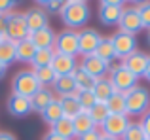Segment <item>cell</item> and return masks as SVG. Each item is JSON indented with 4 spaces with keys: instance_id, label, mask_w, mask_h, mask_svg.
Returning a JSON list of instances; mask_svg holds the SVG:
<instances>
[{
    "instance_id": "1",
    "label": "cell",
    "mask_w": 150,
    "mask_h": 140,
    "mask_svg": "<svg viewBox=\"0 0 150 140\" xmlns=\"http://www.w3.org/2000/svg\"><path fill=\"white\" fill-rule=\"evenodd\" d=\"M59 17H61L63 25L70 30L84 29L91 17V10H89V4L84 0H69V2H63Z\"/></svg>"
},
{
    "instance_id": "2",
    "label": "cell",
    "mask_w": 150,
    "mask_h": 140,
    "mask_svg": "<svg viewBox=\"0 0 150 140\" xmlns=\"http://www.w3.org/2000/svg\"><path fill=\"white\" fill-rule=\"evenodd\" d=\"M150 110V91L143 85H137L131 91L125 93V116L131 118H143Z\"/></svg>"
},
{
    "instance_id": "3",
    "label": "cell",
    "mask_w": 150,
    "mask_h": 140,
    "mask_svg": "<svg viewBox=\"0 0 150 140\" xmlns=\"http://www.w3.org/2000/svg\"><path fill=\"white\" fill-rule=\"evenodd\" d=\"M38 89H40V83H38L33 70H19L11 80V93L13 95L30 99Z\"/></svg>"
},
{
    "instance_id": "4",
    "label": "cell",
    "mask_w": 150,
    "mask_h": 140,
    "mask_svg": "<svg viewBox=\"0 0 150 140\" xmlns=\"http://www.w3.org/2000/svg\"><path fill=\"white\" fill-rule=\"evenodd\" d=\"M108 80H110V83H112L114 91L124 93V95L127 91H131L133 87H137V85H139V83H137V80H139V78H135L127 68L122 66V63L118 64V66H110Z\"/></svg>"
},
{
    "instance_id": "5",
    "label": "cell",
    "mask_w": 150,
    "mask_h": 140,
    "mask_svg": "<svg viewBox=\"0 0 150 140\" xmlns=\"http://www.w3.org/2000/svg\"><path fill=\"white\" fill-rule=\"evenodd\" d=\"M30 34L29 27H27V21H25V13L21 11H11L8 13V25H6V36L8 40L11 42H21V40H27Z\"/></svg>"
},
{
    "instance_id": "6",
    "label": "cell",
    "mask_w": 150,
    "mask_h": 140,
    "mask_svg": "<svg viewBox=\"0 0 150 140\" xmlns=\"http://www.w3.org/2000/svg\"><path fill=\"white\" fill-rule=\"evenodd\" d=\"M124 13V2L122 0H103L99 2V21L105 27H114L120 23Z\"/></svg>"
},
{
    "instance_id": "7",
    "label": "cell",
    "mask_w": 150,
    "mask_h": 140,
    "mask_svg": "<svg viewBox=\"0 0 150 140\" xmlns=\"http://www.w3.org/2000/svg\"><path fill=\"white\" fill-rule=\"evenodd\" d=\"M53 49L59 55L76 57L78 55V30H70V29L61 30V32L55 36Z\"/></svg>"
},
{
    "instance_id": "8",
    "label": "cell",
    "mask_w": 150,
    "mask_h": 140,
    "mask_svg": "<svg viewBox=\"0 0 150 140\" xmlns=\"http://www.w3.org/2000/svg\"><path fill=\"white\" fill-rule=\"evenodd\" d=\"M101 34L99 30L84 27V29L78 30V55L88 57V55H95V49L101 42Z\"/></svg>"
},
{
    "instance_id": "9",
    "label": "cell",
    "mask_w": 150,
    "mask_h": 140,
    "mask_svg": "<svg viewBox=\"0 0 150 140\" xmlns=\"http://www.w3.org/2000/svg\"><path fill=\"white\" fill-rule=\"evenodd\" d=\"M131 119L125 114H110L105 119V123L101 125V133L105 136H112V138H122V134L125 133V129L129 127Z\"/></svg>"
},
{
    "instance_id": "10",
    "label": "cell",
    "mask_w": 150,
    "mask_h": 140,
    "mask_svg": "<svg viewBox=\"0 0 150 140\" xmlns=\"http://www.w3.org/2000/svg\"><path fill=\"white\" fill-rule=\"evenodd\" d=\"M110 40H112L116 57H120V59H125L127 55H131V53L137 51V38L133 36V34L116 30V32L110 36Z\"/></svg>"
},
{
    "instance_id": "11",
    "label": "cell",
    "mask_w": 150,
    "mask_h": 140,
    "mask_svg": "<svg viewBox=\"0 0 150 140\" xmlns=\"http://www.w3.org/2000/svg\"><path fill=\"white\" fill-rule=\"evenodd\" d=\"M118 30L133 34V36H137V34L143 30V23H141V17H139V13H137L135 6L124 8V13H122L120 23H118Z\"/></svg>"
},
{
    "instance_id": "12",
    "label": "cell",
    "mask_w": 150,
    "mask_h": 140,
    "mask_svg": "<svg viewBox=\"0 0 150 140\" xmlns=\"http://www.w3.org/2000/svg\"><path fill=\"white\" fill-rule=\"evenodd\" d=\"M80 66L84 68L88 74H91V76L95 78V80L106 78V74L110 72V63L103 61L101 57H97V55H88V57H82Z\"/></svg>"
},
{
    "instance_id": "13",
    "label": "cell",
    "mask_w": 150,
    "mask_h": 140,
    "mask_svg": "<svg viewBox=\"0 0 150 140\" xmlns=\"http://www.w3.org/2000/svg\"><path fill=\"white\" fill-rule=\"evenodd\" d=\"M6 110L11 118H27V116L33 112V106H30V99L27 97H19L11 93L6 100Z\"/></svg>"
},
{
    "instance_id": "14",
    "label": "cell",
    "mask_w": 150,
    "mask_h": 140,
    "mask_svg": "<svg viewBox=\"0 0 150 140\" xmlns=\"http://www.w3.org/2000/svg\"><path fill=\"white\" fill-rule=\"evenodd\" d=\"M148 57L150 55H146L143 51H135L131 55H127L125 59H122V66L127 68L135 78H143L144 70H146V64H148Z\"/></svg>"
},
{
    "instance_id": "15",
    "label": "cell",
    "mask_w": 150,
    "mask_h": 140,
    "mask_svg": "<svg viewBox=\"0 0 150 140\" xmlns=\"http://www.w3.org/2000/svg\"><path fill=\"white\" fill-rule=\"evenodd\" d=\"M51 68L53 72L59 76H72L74 70L78 68V63H76V57H69V55H59L55 53L53 61H51Z\"/></svg>"
},
{
    "instance_id": "16",
    "label": "cell",
    "mask_w": 150,
    "mask_h": 140,
    "mask_svg": "<svg viewBox=\"0 0 150 140\" xmlns=\"http://www.w3.org/2000/svg\"><path fill=\"white\" fill-rule=\"evenodd\" d=\"M25 21H27V27H29L30 32L50 27V17L42 8H30V10H27L25 11Z\"/></svg>"
},
{
    "instance_id": "17",
    "label": "cell",
    "mask_w": 150,
    "mask_h": 140,
    "mask_svg": "<svg viewBox=\"0 0 150 140\" xmlns=\"http://www.w3.org/2000/svg\"><path fill=\"white\" fill-rule=\"evenodd\" d=\"M55 36L57 34L53 32V29L46 27V29H40V30H34V32L29 34V40L34 44L36 49H51L55 46Z\"/></svg>"
},
{
    "instance_id": "18",
    "label": "cell",
    "mask_w": 150,
    "mask_h": 140,
    "mask_svg": "<svg viewBox=\"0 0 150 140\" xmlns=\"http://www.w3.org/2000/svg\"><path fill=\"white\" fill-rule=\"evenodd\" d=\"M55 100V93L51 91L50 87H40L33 97H30V106H33V112L36 114H42L46 108L50 106Z\"/></svg>"
},
{
    "instance_id": "19",
    "label": "cell",
    "mask_w": 150,
    "mask_h": 140,
    "mask_svg": "<svg viewBox=\"0 0 150 140\" xmlns=\"http://www.w3.org/2000/svg\"><path fill=\"white\" fill-rule=\"evenodd\" d=\"M59 104H61V112H63V118H69V119H74L76 116H80L82 112V106L78 104L76 97L74 95H67V97H59Z\"/></svg>"
},
{
    "instance_id": "20",
    "label": "cell",
    "mask_w": 150,
    "mask_h": 140,
    "mask_svg": "<svg viewBox=\"0 0 150 140\" xmlns=\"http://www.w3.org/2000/svg\"><path fill=\"white\" fill-rule=\"evenodd\" d=\"M72 80L74 83H76V91H91L93 87H95V78L91 76V74H88L84 68L78 64V68L74 70L72 74Z\"/></svg>"
},
{
    "instance_id": "21",
    "label": "cell",
    "mask_w": 150,
    "mask_h": 140,
    "mask_svg": "<svg viewBox=\"0 0 150 140\" xmlns=\"http://www.w3.org/2000/svg\"><path fill=\"white\" fill-rule=\"evenodd\" d=\"M34 53H36V48H34V44L29 38L15 44V61L17 63H30Z\"/></svg>"
},
{
    "instance_id": "22",
    "label": "cell",
    "mask_w": 150,
    "mask_h": 140,
    "mask_svg": "<svg viewBox=\"0 0 150 140\" xmlns=\"http://www.w3.org/2000/svg\"><path fill=\"white\" fill-rule=\"evenodd\" d=\"M91 91H93V95H95L97 102H103V104H105L106 100H108L110 97L116 93L108 78H101V80H97V81H95V87H93Z\"/></svg>"
},
{
    "instance_id": "23",
    "label": "cell",
    "mask_w": 150,
    "mask_h": 140,
    "mask_svg": "<svg viewBox=\"0 0 150 140\" xmlns=\"http://www.w3.org/2000/svg\"><path fill=\"white\" fill-rule=\"evenodd\" d=\"M51 91L57 93L59 97L74 95V93H76V83H74L72 76H59L57 80H55V83L51 85Z\"/></svg>"
},
{
    "instance_id": "24",
    "label": "cell",
    "mask_w": 150,
    "mask_h": 140,
    "mask_svg": "<svg viewBox=\"0 0 150 140\" xmlns=\"http://www.w3.org/2000/svg\"><path fill=\"white\" fill-rule=\"evenodd\" d=\"M50 131L53 134H57V136H61V138H67V140H72L74 136H76L72 119H69V118H61L57 123H53V125L50 127Z\"/></svg>"
},
{
    "instance_id": "25",
    "label": "cell",
    "mask_w": 150,
    "mask_h": 140,
    "mask_svg": "<svg viewBox=\"0 0 150 140\" xmlns=\"http://www.w3.org/2000/svg\"><path fill=\"white\" fill-rule=\"evenodd\" d=\"M72 125H74V133H76V138L95 129V123H93V119L88 116V112H82L80 116H76V118L72 119Z\"/></svg>"
},
{
    "instance_id": "26",
    "label": "cell",
    "mask_w": 150,
    "mask_h": 140,
    "mask_svg": "<svg viewBox=\"0 0 150 140\" xmlns=\"http://www.w3.org/2000/svg\"><path fill=\"white\" fill-rule=\"evenodd\" d=\"M95 55L101 57L103 61H106V63H112L114 59H116V51H114V46H112V40H110V36H103L99 46H97L95 49Z\"/></svg>"
},
{
    "instance_id": "27",
    "label": "cell",
    "mask_w": 150,
    "mask_h": 140,
    "mask_svg": "<svg viewBox=\"0 0 150 140\" xmlns=\"http://www.w3.org/2000/svg\"><path fill=\"white\" fill-rule=\"evenodd\" d=\"M15 63V42L2 40L0 42V64L10 66Z\"/></svg>"
},
{
    "instance_id": "28",
    "label": "cell",
    "mask_w": 150,
    "mask_h": 140,
    "mask_svg": "<svg viewBox=\"0 0 150 140\" xmlns=\"http://www.w3.org/2000/svg\"><path fill=\"white\" fill-rule=\"evenodd\" d=\"M55 57V49H36V53H34L33 61H30V64H33V70L34 68H42V66H51V61H53Z\"/></svg>"
},
{
    "instance_id": "29",
    "label": "cell",
    "mask_w": 150,
    "mask_h": 140,
    "mask_svg": "<svg viewBox=\"0 0 150 140\" xmlns=\"http://www.w3.org/2000/svg\"><path fill=\"white\" fill-rule=\"evenodd\" d=\"M33 72H34V76H36L40 87H50V89H51V85L55 83V80H57V74L53 72V68H51V66L34 68Z\"/></svg>"
},
{
    "instance_id": "30",
    "label": "cell",
    "mask_w": 150,
    "mask_h": 140,
    "mask_svg": "<svg viewBox=\"0 0 150 140\" xmlns=\"http://www.w3.org/2000/svg\"><path fill=\"white\" fill-rule=\"evenodd\" d=\"M40 116H42V121H44V123H48L50 127L53 125V123H57L59 119L63 118V112H61V104H59V100L55 99L53 102H51V104H50L48 108H46L44 112H42Z\"/></svg>"
},
{
    "instance_id": "31",
    "label": "cell",
    "mask_w": 150,
    "mask_h": 140,
    "mask_svg": "<svg viewBox=\"0 0 150 140\" xmlns=\"http://www.w3.org/2000/svg\"><path fill=\"white\" fill-rule=\"evenodd\" d=\"M105 104H106L108 114H125V95L124 93L116 91Z\"/></svg>"
},
{
    "instance_id": "32",
    "label": "cell",
    "mask_w": 150,
    "mask_h": 140,
    "mask_svg": "<svg viewBox=\"0 0 150 140\" xmlns=\"http://www.w3.org/2000/svg\"><path fill=\"white\" fill-rule=\"evenodd\" d=\"M88 116L93 119V123H95V127H101L103 123H105V119L108 118V110H106V104H103V102H97L95 106H91L88 110Z\"/></svg>"
},
{
    "instance_id": "33",
    "label": "cell",
    "mask_w": 150,
    "mask_h": 140,
    "mask_svg": "<svg viewBox=\"0 0 150 140\" xmlns=\"http://www.w3.org/2000/svg\"><path fill=\"white\" fill-rule=\"evenodd\" d=\"M144 138H146V134H144L141 123L131 121V123H129V127L125 129V133L122 134L120 140H144Z\"/></svg>"
},
{
    "instance_id": "34",
    "label": "cell",
    "mask_w": 150,
    "mask_h": 140,
    "mask_svg": "<svg viewBox=\"0 0 150 140\" xmlns=\"http://www.w3.org/2000/svg\"><path fill=\"white\" fill-rule=\"evenodd\" d=\"M74 97H76L78 104L82 106V110H84V112H88L91 106H95V104H97V99H95V95H93V91H76V93H74Z\"/></svg>"
},
{
    "instance_id": "35",
    "label": "cell",
    "mask_w": 150,
    "mask_h": 140,
    "mask_svg": "<svg viewBox=\"0 0 150 140\" xmlns=\"http://www.w3.org/2000/svg\"><path fill=\"white\" fill-rule=\"evenodd\" d=\"M135 10L141 17L143 29H150V2H139L135 4Z\"/></svg>"
},
{
    "instance_id": "36",
    "label": "cell",
    "mask_w": 150,
    "mask_h": 140,
    "mask_svg": "<svg viewBox=\"0 0 150 140\" xmlns=\"http://www.w3.org/2000/svg\"><path fill=\"white\" fill-rule=\"evenodd\" d=\"M40 8L48 13V11H51V13H59L63 8V2H59V0H42L40 2Z\"/></svg>"
},
{
    "instance_id": "37",
    "label": "cell",
    "mask_w": 150,
    "mask_h": 140,
    "mask_svg": "<svg viewBox=\"0 0 150 140\" xmlns=\"http://www.w3.org/2000/svg\"><path fill=\"white\" fill-rule=\"evenodd\" d=\"M101 138H103V133H101L99 127H95L93 131H89V133H86V134H82V136H78V140H101Z\"/></svg>"
},
{
    "instance_id": "38",
    "label": "cell",
    "mask_w": 150,
    "mask_h": 140,
    "mask_svg": "<svg viewBox=\"0 0 150 140\" xmlns=\"http://www.w3.org/2000/svg\"><path fill=\"white\" fill-rule=\"evenodd\" d=\"M17 6V4L13 2V0H0V13L2 15H8L11 13V10Z\"/></svg>"
},
{
    "instance_id": "39",
    "label": "cell",
    "mask_w": 150,
    "mask_h": 140,
    "mask_svg": "<svg viewBox=\"0 0 150 140\" xmlns=\"http://www.w3.org/2000/svg\"><path fill=\"white\" fill-rule=\"evenodd\" d=\"M141 127H143V131H144V134H146V138H150V110L143 116V119H141Z\"/></svg>"
},
{
    "instance_id": "40",
    "label": "cell",
    "mask_w": 150,
    "mask_h": 140,
    "mask_svg": "<svg viewBox=\"0 0 150 140\" xmlns=\"http://www.w3.org/2000/svg\"><path fill=\"white\" fill-rule=\"evenodd\" d=\"M6 25H8V15L0 13V36H2V40H8V36H6Z\"/></svg>"
},
{
    "instance_id": "41",
    "label": "cell",
    "mask_w": 150,
    "mask_h": 140,
    "mask_svg": "<svg viewBox=\"0 0 150 140\" xmlns=\"http://www.w3.org/2000/svg\"><path fill=\"white\" fill-rule=\"evenodd\" d=\"M42 140H67V138H61V136H57V134H53L51 131H48V133L42 136Z\"/></svg>"
},
{
    "instance_id": "42",
    "label": "cell",
    "mask_w": 150,
    "mask_h": 140,
    "mask_svg": "<svg viewBox=\"0 0 150 140\" xmlns=\"http://www.w3.org/2000/svg\"><path fill=\"white\" fill-rule=\"evenodd\" d=\"M0 140H17V136L11 133H0Z\"/></svg>"
},
{
    "instance_id": "43",
    "label": "cell",
    "mask_w": 150,
    "mask_h": 140,
    "mask_svg": "<svg viewBox=\"0 0 150 140\" xmlns=\"http://www.w3.org/2000/svg\"><path fill=\"white\" fill-rule=\"evenodd\" d=\"M6 74H8V66H4V64H0V81L6 78Z\"/></svg>"
},
{
    "instance_id": "44",
    "label": "cell",
    "mask_w": 150,
    "mask_h": 140,
    "mask_svg": "<svg viewBox=\"0 0 150 140\" xmlns=\"http://www.w3.org/2000/svg\"><path fill=\"white\" fill-rule=\"evenodd\" d=\"M143 78H144V80H148V81H150V57H148V64H146V70H144Z\"/></svg>"
},
{
    "instance_id": "45",
    "label": "cell",
    "mask_w": 150,
    "mask_h": 140,
    "mask_svg": "<svg viewBox=\"0 0 150 140\" xmlns=\"http://www.w3.org/2000/svg\"><path fill=\"white\" fill-rule=\"evenodd\" d=\"M101 140H120V138H112V136H105V134H103Z\"/></svg>"
},
{
    "instance_id": "46",
    "label": "cell",
    "mask_w": 150,
    "mask_h": 140,
    "mask_svg": "<svg viewBox=\"0 0 150 140\" xmlns=\"http://www.w3.org/2000/svg\"><path fill=\"white\" fill-rule=\"evenodd\" d=\"M146 40H148V42H150V29H148V36H146Z\"/></svg>"
},
{
    "instance_id": "47",
    "label": "cell",
    "mask_w": 150,
    "mask_h": 140,
    "mask_svg": "<svg viewBox=\"0 0 150 140\" xmlns=\"http://www.w3.org/2000/svg\"><path fill=\"white\" fill-rule=\"evenodd\" d=\"M0 42H2V36H0Z\"/></svg>"
},
{
    "instance_id": "48",
    "label": "cell",
    "mask_w": 150,
    "mask_h": 140,
    "mask_svg": "<svg viewBox=\"0 0 150 140\" xmlns=\"http://www.w3.org/2000/svg\"><path fill=\"white\" fill-rule=\"evenodd\" d=\"M144 140H150V138H144Z\"/></svg>"
}]
</instances>
